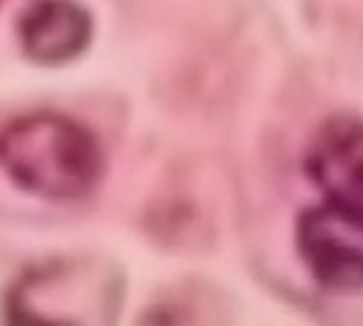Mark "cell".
Returning a JSON list of instances; mask_svg holds the SVG:
<instances>
[{
    "label": "cell",
    "instance_id": "cell-1",
    "mask_svg": "<svg viewBox=\"0 0 363 326\" xmlns=\"http://www.w3.org/2000/svg\"><path fill=\"white\" fill-rule=\"evenodd\" d=\"M96 136L71 116L37 111L0 128V167L26 193L68 201L85 196L102 176Z\"/></svg>",
    "mask_w": 363,
    "mask_h": 326
},
{
    "label": "cell",
    "instance_id": "cell-2",
    "mask_svg": "<svg viewBox=\"0 0 363 326\" xmlns=\"http://www.w3.org/2000/svg\"><path fill=\"white\" fill-rule=\"evenodd\" d=\"M295 247L323 289H363V210L323 198L298 215Z\"/></svg>",
    "mask_w": 363,
    "mask_h": 326
},
{
    "label": "cell",
    "instance_id": "cell-3",
    "mask_svg": "<svg viewBox=\"0 0 363 326\" xmlns=\"http://www.w3.org/2000/svg\"><path fill=\"white\" fill-rule=\"evenodd\" d=\"M303 167L329 201L363 210V119H326L306 147Z\"/></svg>",
    "mask_w": 363,
    "mask_h": 326
},
{
    "label": "cell",
    "instance_id": "cell-4",
    "mask_svg": "<svg viewBox=\"0 0 363 326\" xmlns=\"http://www.w3.org/2000/svg\"><path fill=\"white\" fill-rule=\"evenodd\" d=\"M91 31L94 20L77 0H31L17 20L20 48L40 65H62L79 57Z\"/></svg>",
    "mask_w": 363,
    "mask_h": 326
}]
</instances>
